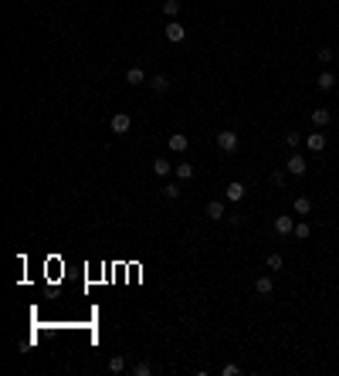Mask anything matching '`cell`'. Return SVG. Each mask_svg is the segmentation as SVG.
Wrapping results in <instances>:
<instances>
[{
  "label": "cell",
  "mask_w": 339,
  "mask_h": 376,
  "mask_svg": "<svg viewBox=\"0 0 339 376\" xmlns=\"http://www.w3.org/2000/svg\"><path fill=\"white\" fill-rule=\"evenodd\" d=\"M163 14H166V17H177V14H180V0H163Z\"/></svg>",
  "instance_id": "e0dca14e"
},
{
  "label": "cell",
  "mask_w": 339,
  "mask_h": 376,
  "mask_svg": "<svg viewBox=\"0 0 339 376\" xmlns=\"http://www.w3.org/2000/svg\"><path fill=\"white\" fill-rule=\"evenodd\" d=\"M329 122H332V112H329V109H312V125H316V129H326Z\"/></svg>",
  "instance_id": "9c48e42d"
},
{
  "label": "cell",
  "mask_w": 339,
  "mask_h": 376,
  "mask_svg": "<svg viewBox=\"0 0 339 376\" xmlns=\"http://www.w3.org/2000/svg\"><path fill=\"white\" fill-rule=\"evenodd\" d=\"M153 173H156V176H166V173H173V166H169L166 160H156L153 163Z\"/></svg>",
  "instance_id": "ffe728a7"
},
{
  "label": "cell",
  "mask_w": 339,
  "mask_h": 376,
  "mask_svg": "<svg viewBox=\"0 0 339 376\" xmlns=\"http://www.w3.org/2000/svg\"><path fill=\"white\" fill-rule=\"evenodd\" d=\"M221 373H224V376H234V373H241V366H237V363H227Z\"/></svg>",
  "instance_id": "4316f807"
},
{
  "label": "cell",
  "mask_w": 339,
  "mask_h": 376,
  "mask_svg": "<svg viewBox=\"0 0 339 376\" xmlns=\"http://www.w3.org/2000/svg\"><path fill=\"white\" fill-rule=\"evenodd\" d=\"M109 125H112V132H115V136H125V132L133 129V115H129V112H115Z\"/></svg>",
  "instance_id": "7a4b0ae2"
},
{
  "label": "cell",
  "mask_w": 339,
  "mask_h": 376,
  "mask_svg": "<svg viewBox=\"0 0 339 376\" xmlns=\"http://www.w3.org/2000/svg\"><path fill=\"white\" fill-rule=\"evenodd\" d=\"M285 170L292 173V176H302V173L309 170V160H305V156H295V153H292V156H288V163H285Z\"/></svg>",
  "instance_id": "277c9868"
},
{
  "label": "cell",
  "mask_w": 339,
  "mask_h": 376,
  "mask_svg": "<svg viewBox=\"0 0 339 376\" xmlns=\"http://www.w3.org/2000/svg\"><path fill=\"white\" fill-rule=\"evenodd\" d=\"M173 173H177V180H183V183H190L193 176H197L193 163H177V166H173Z\"/></svg>",
  "instance_id": "ba28073f"
},
{
  "label": "cell",
  "mask_w": 339,
  "mask_h": 376,
  "mask_svg": "<svg viewBox=\"0 0 339 376\" xmlns=\"http://www.w3.org/2000/svg\"><path fill=\"white\" fill-rule=\"evenodd\" d=\"M133 376H153V363H146V359H143V363H136L133 366Z\"/></svg>",
  "instance_id": "ac0fdd59"
},
{
  "label": "cell",
  "mask_w": 339,
  "mask_h": 376,
  "mask_svg": "<svg viewBox=\"0 0 339 376\" xmlns=\"http://www.w3.org/2000/svg\"><path fill=\"white\" fill-rule=\"evenodd\" d=\"M146 85L153 91H166L169 88V78H166V75H153V78H146Z\"/></svg>",
  "instance_id": "2e32d148"
},
{
  "label": "cell",
  "mask_w": 339,
  "mask_h": 376,
  "mask_svg": "<svg viewBox=\"0 0 339 376\" xmlns=\"http://www.w3.org/2000/svg\"><path fill=\"white\" fill-rule=\"evenodd\" d=\"M183 37H187V27H183L180 21H169V24H166V41H173V44H180Z\"/></svg>",
  "instance_id": "8992f818"
},
{
  "label": "cell",
  "mask_w": 339,
  "mask_h": 376,
  "mask_svg": "<svg viewBox=\"0 0 339 376\" xmlns=\"http://www.w3.org/2000/svg\"><path fill=\"white\" fill-rule=\"evenodd\" d=\"M271 186H278V190L285 186V173H282V170H275V173H271Z\"/></svg>",
  "instance_id": "cb8c5ba5"
},
{
  "label": "cell",
  "mask_w": 339,
  "mask_h": 376,
  "mask_svg": "<svg viewBox=\"0 0 339 376\" xmlns=\"http://www.w3.org/2000/svg\"><path fill=\"white\" fill-rule=\"evenodd\" d=\"M292 210H295L299 217H309V214H312V200H309V197H295Z\"/></svg>",
  "instance_id": "8fae6325"
},
{
  "label": "cell",
  "mask_w": 339,
  "mask_h": 376,
  "mask_svg": "<svg viewBox=\"0 0 339 376\" xmlns=\"http://www.w3.org/2000/svg\"><path fill=\"white\" fill-rule=\"evenodd\" d=\"M244 194H248V190H244V183H237V180L224 186V197L231 200V204H241V200H244Z\"/></svg>",
  "instance_id": "5b68a950"
},
{
  "label": "cell",
  "mask_w": 339,
  "mask_h": 376,
  "mask_svg": "<svg viewBox=\"0 0 339 376\" xmlns=\"http://www.w3.org/2000/svg\"><path fill=\"white\" fill-rule=\"evenodd\" d=\"M275 234H278V238H288V234H295V220H292L288 214L275 217Z\"/></svg>",
  "instance_id": "3957f363"
},
{
  "label": "cell",
  "mask_w": 339,
  "mask_h": 376,
  "mask_svg": "<svg viewBox=\"0 0 339 376\" xmlns=\"http://www.w3.org/2000/svg\"><path fill=\"white\" fill-rule=\"evenodd\" d=\"M255 292H258V295H265V298H268L271 292H275V281H271L268 274H261L258 281H255Z\"/></svg>",
  "instance_id": "7c38bea8"
},
{
  "label": "cell",
  "mask_w": 339,
  "mask_h": 376,
  "mask_svg": "<svg viewBox=\"0 0 339 376\" xmlns=\"http://www.w3.org/2000/svg\"><path fill=\"white\" fill-rule=\"evenodd\" d=\"M217 146H221V153H237V132L234 129H221L217 132Z\"/></svg>",
  "instance_id": "6da1fadb"
},
{
  "label": "cell",
  "mask_w": 339,
  "mask_h": 376,
  "mask_svg": "<svg viewBox=\"0 0 339 376\" xmlns=\"http://www.w3.org/2000/svg\"><path fill=\"white\" fill-rule=\"evenodd\" d=\"M125 81H129V85H143V81H146V71L139 68V65H133V68L125 71Z\"/></svg>",
  "instance_id": "5bb4252c"
},
{
  "label": "cell",
  "mask_w": 339,
  "mask_h": 376,
  "mask_svg": "<svg viewBox=\"0 0 339 376\" xmlns=\"http://www.w3.org/2000/svg\"><path fill=\"white\" fill-rule=\"evenodd\" d=\"M319 88L322 91H332L336 88V75H332V71H319V81H316Z\"/></svg>",
  "instance_id": "4fadbf2b"
},
{
  "label": "cell",
  "mask_w": 339,
  "mask_h": 376,
  "mask_svg": "<svg viewBox=\"0 0 339 376\" xmlns=\"http://www.w3.org/2000/svg\"><path fill=\"white\" fill-rule=\"evenodd\" d=\"M295 238H299V241H309V238H312V227H309L305 220H302V224H295Z\"/></svg>",
  "instance_id": "d6986e66"
},
{
  "label": "cell",
  "mask_w": 339,
  "mask_h": 376,
  "mask_svg": "<svg viewBox=\"0 0 339 376\" xmlns=\"http://www.w3.org/2000/svg\"><path fill=\"white\" fill-rule=\"evenodd\" d=\"M265 264H268V271H278V268H282V254H268V258H265Z\"/></svg>",
  "instance_id": "44dd1931"
},
{
  "label": "cell",
  "mask_w": 339,
  "mask_h": 376,
  "mask_svg": "<svg viewBox=\"0 0 339 376\" xmlns=\"http://www.w3.org/2000/svg\"><path fill=\"white\" fill-rule=\"evenodd\" d=\"M163 197H166V200H177V197H180V186H177V183H166V186H163Z\"/></svg>",
  "instance_id": "603a6c76"
},
{
  "label": "cell",
  "mask_w": 339,
  "mask_h": 376,
  "mask_svg": "<svg viewBox=\"0 0 339 376\" xmlns=\"http://www.w3.org/2000/svg\"><path fill=\"white\" fill-rule=\"evenodd\" d=\"M305 146L312 149V153H322V149H326V136H322V129H316L312 136H305Z\"/></svg>",
  "instance_id": "52a82bcc"
},
{
  "label": "cell",
  "mask_w": 339,
  "mask_h": 376,
  "mask_svg": "<svg viewBox=\"0 0 339 376\" xmlns=\"http://www.w3.org/2000/svg\"><path fill=\"white\" fill-rule=\"evenodd\" d=\"M285 143H288V149H295L299 143H302V136H299V132H288V136H285Z\"/></svg>",
  "instance_id": "d4e9b609"
},
{
  "label": "cell",
  "mask_w": 339,
  "mask_h": 376,
  "mask_svg": "<svg viewBox=\"0 0 339 376\" xmlns=\"http://www.w3.org/2000/svg\"><path fill=\"white\" fill-rule=\"evenodd\" d=\"M166 146L173 149V153H187V146H190V139L183 136V132H177V136H169V139H166Z\"/></svg>",
  "instance_id": "30bf717a"
},
{
  "label": "cell",
  "mask_w": 339,
  "mask_h": 376,
  "mask_svg": "<svg viewBox=\"0 0 339 376\" xmlns=\"http://www.w3.org/2000/svg\"><path fill=\"white\" fill-rule=\"evenodd\" d=\"M125 369V359L122 356H112V359H109V373H122Z\"/></svg>",
  "instance_id": "7402d4cb"
},
{
  "label": "cell",
  "mask_w": 339,
  "mask_h": 376,
  "mask_svg": "<svg viewBox=\"0 0 339 376\" xmlns=\"http://www.w3.org/2000/svg\"><path fill=\"white\" fill-rule=\"evenodd\" d=\"M207 217H210V220L227 217V214H224V200H210V204H207Z\"/></svg>",
  "instance_id": "9a60e30c"
},
{
  "label": "cell",
  "mask_w": 339,
  "mask_h": 376,
  "mask_svg": "<svg viewBox=\"0 0 339 376\" xmlns=\"http://www.w3.org/2000/svg\"><path fill=\"white\" fill-rule=\"evenodd\" d=\"M319 61L329 65V61H332V51H329V48H319Z\"/></svg>",
  "instance_id": "484cf974"
}]
</instances>
